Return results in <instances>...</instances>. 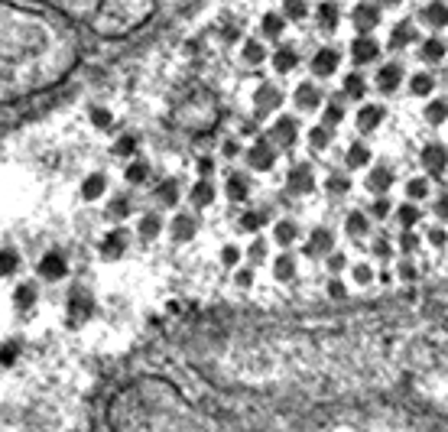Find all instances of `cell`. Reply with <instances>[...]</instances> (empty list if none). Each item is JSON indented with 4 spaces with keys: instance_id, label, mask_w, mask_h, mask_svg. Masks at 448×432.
<instances>
[{
    "instance_id": "cell-20",
    "label": "cell",
    "mask_w": 448,
    "mask_h": 432,
    "mask_svg": "<svg viewBox=\"0 0 448 432\" xmlns=\"http://www.w3.org/2000/svg\"><path fill=\"white\" fill-rule=\"evenodd\" d=\"M321 192L328 195V199H348L351 195V176L342 172V169H331L325 182H321Z\"/></svg>"
},
{
    "instance_id": "cell-25",
    "label": "cell",
    "mask_w": 448,
    "mask_h": 432,
    "mask_svg": "<svg viewBox=\"0 0 448 432\" xmlns=\"http://www.w3.org/2000/svg\"><path fill=\"white\" fill-rule=\"evenodd\" d=\"M263 224H270V208H247L237 218V231L241 234H256Z\"/></svg>"
},
{
    "instance_id": "cell-56",
    "label": "cell",
    "mask_w": 448,
    "mask_h": 432,
    "mask_svg": "<svg viewBox=\"0 0 448 432\" xmlns=\"http://www.w3.org/2000/svg\"><path fill=\"white\" fill-rule=\"evenodd\" d=\"M445 82H448V75H445Z\"/></svg>"
},
{
    "instance_id": "cell-2",
    "label": "cell",
    "mask_w": 448,
    "mask_h": 432,
    "mask_svg": "<svg viewBox=\"0 0 448 432\" xmlns=\"http://www.w3.org/2000/svg\"><path fill=\"white\" fill-rule=\"evenodd\" d=\"M286 189L289 195H296V199H306L312 192L319 189V176H315V169L309 163H292L286 169Z\"/></svg>"
},
{
    "instance_id": "cell-23",
    "label": "cell",
    "mask_w": 448,
    "mask_h": 432,
    "mask_svg": "<svg viewBox=\"0 0 448 432\" xmlns=\"http://www.w3.org/2000/svg\"><path fill=\"white\" fill-rule=\"evenodd\" d=\"M195 231H198V222H195V215H176V222L169 224V234L176 244H192Z\"/></svg>"
},
{
    "instance_id": "cell-17",
    "label": "cell",
    "mask_w": 448,
    "mask_h": 432,
    "mask_svg": "<svg viewBox=\"0 0 448 432\" xmlns=\"http://www.w3.org/2000/svg\"><path fill=\"white\" fill-rule=\"evenodd\" d=\"M422 120L432 130H448V101L445 98H429L422 105Z\"/></svg>"
},
{
    "instance_id": "cell-15",
    "label": "cell",
    "mask_w": 448,
    "mask_h": 432,
    "mask_svg": "<svg viewBox=\"0 0 448 432\" xmlns=\"http://www.w3.org/2000/svg\"><path fill=\"white\" fill-rule=\"evenodd\" d=\"M419 62H426V65H438V62H445V55H448V42L442 39V36H429V39H419Z\"/></svg>"
},
{
    "instance_id": "cell-43",
    "label": "cell",
    "mask_w": 448,
    "mask_h": 432,
    "mask_svg": "<svg viewBox=\"0 0 448 432\" xmlns=\"http://www.w3.org/2000/svg\"><path fill=\"white\" fill-rule=\"evenodd\" d=\"M267 251H270V247H267V241H260V237H256V241L254 244H250V247H247V260H250V264H263V260H267Z\"/></svg>"
},
{
    "instance_id": "cell-44",
    "label": "cell",
    "mask_w": 448,
    "mask_h": 432,
    "mask_svg": "<svg viewBox=\"0 0 448 432\" xmlns=\"http://www.w3.org/2000/svg\"><path fill=\"white\" fill-rule=\"evenodd\" d=\"M325 293H328L331 299H344V296H348V283L342 280V273H338V276H328V283H325Z\"/></svg>"
},
{
    "instance_id": "cell-1",
    "label": "cell",
    "mask_w": 448,
    "mask_h": 432,
    "mask_svg": "<svg viewBox=\"0 0 448 432\" xmlns=\"http://www.w3.org/2000/svg\"><path fill=\"white\" fill-rule=\"evenodd\" d=\"M244 166L254 176H267V172L277 169V147L270 143V137H256L250 143V150L244 153Z\"/></svg>"
},
{
    "instance_id": "cell-42",
    "label": "cell",
    "mask_w": 448,
    "mask_h": 432,
    "mask_svg": "<svg viewBox=\"0 0 448 432\" xmlns=\"http://www.w3.org/2000/svg\"><path fill=\"white\" fill-rule=\"evenodd\" d=\"M160 201L162 205H176V201H179V182L176 179H166L160 186Z\"/></svg>"
},
{
    "instance_id": "cell-4",
    "label": "cell",
    "mask_w": 448,
    "mask_h": 432,
    "mask_svg": "<svg viewBox=\"0 0 448 432\" xmlns=\"http://www.w3.org/2000/svg\"><path fill=\"white\" fill-rule=\"evenodd\" d=\"M270 143L279 150H289L299 143V120L292 114H279L273 117V124H270Z\"/></svg>"
},
{
    "instance_id": "cell-30",
    "label": "cell",
    "mask_w": 448,
    "mask_h": 432,
    "mask_svg": "<svg viewBox=\"0 0 448 432\" xmlns=\"http://www.w3.org/2000/svg\"><path fill=\"white\" fill-rule=\"evenodd\" d=\"M296 241H299V222L283 218V222L273 224V244H277V247H292Z\"/></svg>"
},
{
    "instance_id": "cell-21",
    "label": "cell",
    "mask_w": 448,
    "mask_h": 432,
    "mask_svg": "<svg viewBox=\"0 0 448 432\" xmlns=\"http://www.w3.org/2000/svg\"><path fill=\"white\" fill-rule=\"evenodd\" d=\"M371 234V215H364L361 208H351L344 215V237H351V241H361Z\"/></svg>"
},
{
    "instance_id": "cell-52",
    "label": "cell",
    "mask_w": 448,
    "mask_h": 432,
    "mask_svg": "<svg viewBox=\"0 0 448 432\" xmlns=\"http://www.w3.org/2000/svg\"><path fill=\"white\" fill-rule=\"evenodd\" d=\"M396 276H403V280H416V267L409 264V260H403V264L396 267Z\"/></svg>"
},
{
    "instance_id": "cell-8",
    "label": "cell",
    "mask_w": 448,
    "mask_h": 432,
    "mask_svg": "<svg viewBox=\"0 0 448 432\" xmlns=\"http://www.w3.org/2000/svg\"><path fill=\"white\" fill-rule=\"evenodd\" d=\"M321 101H325V91H321L315 82H299L296 91H292V105H296L299 111H306V114L319 111Z\"/></svg>"
},
{
    "instance_id": "cell-7",
    "label": "cell",
    "mask_w": 448,
    "mask_h": 432,
    "mask_svg": "<svg viewBox=\"0 0 448 432\" xmlns=\"http://www.w3.org/2000/svg\"><path fill=\"white\" fill-rule=\"evenodd\" d=\"M348 55H351L354 69L373 65V59L380 55V46L373 39V33H357V39H351V46H348Z\"/></svg>"
},
{
    "instance_id": "cell-38",
    "label": "cell",
    "mask_w": 448,
    "mask_h": 432,
    "mask_svg": "<svg viewBox=\"0 0 448 432\" xmlns=\"http://www.w3.org/2000/svg\"><path fill=\"white\" fill-rule=\"evenodd\" d=\"M325 270H328V276H338L348 270V251H335L331 247L328 253H325Z\"/></svg>"
},
{
    "instance_id": "cell-45",
    "label": "cell",
    "mask_w": 448,
    "mask_h": 432,
    "mask_svg": "<svg viewBox=\"0 0 448 432\" xmlns=\"http://www.w3.org/2000/svg\"><path fill=\"white\" fill-rule=\"evenodd\" d=\"M390 251H393V247H390V241H386L384 234H380V237L371 244V253L377 257V260H390Z\"/></svg>"
},
{
    "instance_id": "cell-9",
    "label": "cell",
    "mask_w": 448,
    "mask_h": 432,
    "mask_svg": "<svg viewBox=\"0 0 448 432\" xmlns=\"http://www.w3.org/2000/svg\"><path fill=\"white\" fill-rule=\"evenodd\" d=\"M371 95V82L361 69H351L348 75H342V95L338 98H348V101H364Z\"/></svg>"
},
{
    "instance_id": "cell-14",
    "label": "cell",
    "mask_w": 448,
    "mask_h": 432,
    "mask_svg": "<svg viewBox=\"0 0 448 432\" xmlns=\"http://www.w3.org/2000/svg\"><path fill=\"white\" fill-rule=\"evenodd\" d=\"M384 117H386L384 105H361L357 117H354V127H357V134H373V130H380Z\"/></svg>"
},
{
    "instance_id": "cell-33",
    "label": "cell",
    "mask_w": 448,
    "mask_h": 432,
    "mask_svg": "<svg viewBox=\"0 0 448 432\" xmlns=\"http://www.w3.org/2000/svg\"><path fill=\"white\" fill-rule=\"evenodd\" d=\"M260 30H263V36H267V39H283V33H286V17L270 10L267 17L260 20Z\"/></svg>"
},
{
    "instance_id": "cell-16",
    "label": "cell",
    "mask_w": 448,
    "mask_h": 432,
    "mask_svg": "<svg viewBox=\"0 0 448 432\" xmlns=\"http://www.w3.org/2000/svg\"><path fill=\"white\" fill-rule=\"evenodd\" d=\"M396 182V172L390 166H373L367 172V182H364V189L371 192V195H386V192L393 189Z\"/></svg>"
},
{
    "instance_id": "cell-24",
    "label": "cell",
    "mask_w": 448,
    "mask_h": 432,
    "mask_svg": "<svg viewBox=\"0 0 448 432\" xmlns=\"http://www.w3.org/2000/svg\"><path fill=\"white\" fill-rule=\"evenodd\" d=\"M321 124H328L331 130L335 127H342L344 120H348V107H344L342 98H328V101H321Z\"/></svg>"
},
{
    "instance_id": "cell-5",
    "label": "cell",
    "mask_w": 448,
    "mask_h": 432,
    "mask_svg": "<svg viewBox=\"0 0 448 432\" xmlns=\"http://www.w3.org/2000/svg\"><path fill=\"white\" fill-rule=\"evenodd\" d=\"M419 166L426 169L429 176H436V179H445L448 172V147L445 143H426V147L419 150Z\"/></svg>"
},
{
    "instance_id": "cell-41",
    "label": "cell",
    "mask_w": 448,
    "mask_h": 432,
    "mask_svg": "<svg viewBox=\"0 0 448 432\" xmlns=\"http://www.w3.org/2000/svg\"><path fill=\"white\" fill-rule=\"evenodd\" d=\"M241 257H244V253H241V247H234V244H224L221 253H218V264L227 267V270H234V267L241 264Z\"/></svg>"
},
{
    "instance_id": "cell-49",
    "label": "cell",
    "mask_w": 448,
    "mask_h": 432,
    "mask_svg": "<svg viewBox=\"0 0 448 432\" xmlns=\"http://www.w3.org/2000/svg\"><path fill=\"white\" fill-rule=\"evenodd\" d=\"M147 172H149V166L140 159V163H133V166L127 169V179L130 182H143V179H147Z\"/></svg>"
},
{
    "instance_id": "cell-10",
    "label": "cell",
    "mask_w": 448,
    "mask_h": 432,
    "mask_svg": "<svg viewBox=\"0 0 448 432\" xmlns=\"http://www.w3.org/2000/svg\"><path fill=\"white\" fill-rule=\"evenodd\" d=\"M270 62H273V69H277L279 75L296 72L299 62H302V55H299V46H296V42H279L277 49H273V55H270Z\"/></svg>"
},
{
    "instance_id": "cell-28",
    "label": "cell",
    "mask_w": 448,
    "mask_h": 432,
    "mask_svg": "<svg viewBox=\"0 0 448 432\" xmlns=\"http://www.w3.org/2000/svg\"><path fill=\"white\" fill-rule=\"evenodd\" d=\"M393 222L400 224V228H416V224L422 222V208H419V201L406 199L403 205H396V208H393Z\"/></svg>"
},
{
    "instance_id": "cell-3",
    "label": "cell",
    "mask_w": 448,
    "mask_h": 432,
    "mask_svg": "<svg viewBox=\"0 0 448 432\" xmlns=\"http://www.w3.org/2000/svg\"><path fill=\"white\" fill-rule=\"evenodd\" d=\"M338 69H342V49L338 46H319L312 53V62H309L312 78H335Z\"/></svg>"
},
{
    "instance_id": "cell-53",
    "label": "cell",
    "mask_w": 448,
    "mask_h": 432,
    "mask_svg": "<svg viewBox=\"0 0 448 432\" xmlns=\"http://www.w3.org/2000/svg\"><path fill=\"white\" fill-rule=\"evenodd\" d=\"M133 143H137L133 137H124L118 143V150H114V153H118V156H130V153H133Z\"/></svg>"
},
{
    "instance_id": "cell-31",
    "label": "cell",
    "mask_w": 448,
    "mask_h": 432,
    "mask_svg": "<svg viewBox=\"0 0 448 432\" xmlns=\"http://www.w3.org/2000/svg\"><path fill=\"white\" fill-rule=\"evenodd\" d=\"M224 195L231 201H244L250 199V182H247L244 172H231L227 179H224Z\"/></svg>"
},
{
    "instance_id": "cell-11",
    "label": "cell",
    "mask_w": 448,
    "mask_h": 432,
    "mask_svg": "<svg viewBox=\"0 0 448 432\" xmlns=\"http://www.w3.org/2000/svg\"><path fill=\"white\" fill-rule=\"evenodd\" d=\"M380 23V3H373V0H364L357 3L351 13V26L357 33H373V26Z\"/></svg>"
},
{
    "instance_id": "cell-34",
    "label": "cell",
    "mask_w": 448,
    "mask_h": 432,
    "mask_svg": "<svg viewBox=\"0 0 448 432\" xmlns=\"http://www.w3.org/2000/svg\"><path fill=\"white\" fill-rule=\"evenodd\" d=\"M432 195V186H429L426 176H409L406 179V199L409 201H422Z\"/></svg>"
},
{
    "instance_id": "cell-26",
    "label": "cell",
    "mask_w": 448,
    "mask_h": 432,
    "mask_svg": "<svg viewBox=\"0 0 448 432\" xmlns=\"http://www.w3.org/2000/svg\"><path fill=\"white\" fill-rule=\"evenodd\" d=\"M422 23H426L429 30H448V3L445 0H432L426 3V10H422Z\"/></svg>"
},
{
    "instance_id": "cell-57",
    "label": "cell",
    "mask_w": 448,
    "mask_h": 432,
    "mask_svg": "<svg viewBox=\"0 0 448 432\" xmlns=\"http://www.w3.org/2000/svg\"><path fill=\"white\" fill-rule=\"evenodd\" d=\"M445 137H448V130H445Z\"/></svg>"
},
{
    "instance_id": "cell-6",
    "label": "cell",
    "mask_w": 448,
    "mask_h": 432,
    "mask_svg": "<svg viewBox=\"0 0 448 432\" xmlns=\"http://www.w3.org/2000/svg\"><path fill=\"white\" fill-rule=\"evenodd\" d=\"M403 78H406L403 62H386L384 69H377V75H373V88H377L380 95L393 98V95H400V84H403Z\"/></svg>"
},
{
    "instance_id": "cell-46",
    "label": "cell",
    "mask_w": 448,
    "mask_h": 432,
    "mask_svg": "<svg viewBox=\"0 0 448 432\" xmlns=\"http://www.w3.org/2000/svg\"><path fill=\"white\" fill-rule=\"evenodd\" d=\"M104 176H91V179L85 182V195L88 199H97V195H101V192H104Z\"/></svg>"
},
{
    "instance_id": "cell-27",
    "label": "cell",
    "mask_w": 448,
    "mask_h": 432,
    "mask_svg": "<svg viewBox=\"0 0 448 432\" xmlns=\"http://www.w3.org/2000/svg\"><path fill=\"white\" fill-rule=\"evenodd\" d=\"M267 59H270V53L260 39H247L244 46H241V62H244L247 69H260Z\"/></svg>"
},
{
    "instance_id": "cell-29",
    "label": "cell",
    "mask_w": 448,
    "mask_h": 432,
    "mask_svg": "<svg viewBox=\"0 0 448 432\" xmlns=\"http://www.w3.org/2000/svg\"><path fill=\"white\" fill-rule=\"evenodd\" d=\"M409 95L416 98V101H422L429 95H436V75L432 72H413V78H409Z\"/></svg>"
},
{
    "instance_id": "cell-37",
    "label": "cell",
    "mask_w": 448,
    "mask_h": 432,
    "mask_svg": "<svg viewBox=\"0 0 448 432\" xmlns=\"http://www.w3.org/2000/svg\"><path fill=\"white\" fill-rule=\"evenodd\" d=\"M162 231V222H160V215H143L137 224V234L143 237V241H153V237H160Z\"/></svg>"
},
{
    "instance_id": "cell-32",
    "label": "cell",
    "mask_w": 448,
    "mask_h": 432,
    "mask_svg": "<svg viewBox=\"0 0 448 432\" xmlns=\"http://www.w3.org/2000/svg\"><path fill=\"white\" fill-rule=\"evenodd\" d=\"M306 140H309V147H312V153H325V150L335 143V134H331V127L328 124H315L306 134Z\"/></svg>"
},
{
    "instance_id": "cell-12",
    "label": "cell",
    "mask_w": 448,
    "mask_h": 432,
    "mask_svg": "<svg viewBox=\"0 0 448 432\" xmlns=\"http://www.w3.org/2000/svg\"><path fill=\"white\" fill-rule=\"evenodd\" d=\"M335 247V231H331L328 224H312L309 228V244H306V253L309 257H325V253Z\"/></svg>"
},
{
    "instance_id": "cell-13",
    "label": "cell",
    "mask_w": 448,
    "mask_h": 432,
    "mask_svg": "<svg viewBox=\"0 0 448 432\" xmlns=\"http://www.w3.org/2000/svg\"><path fill=\"white\" fill-rule=\"evenodd\" d=\"M315 23L321 33H335L342 26V3L338 0H319L315 7Z\"/></svg>"
},
{
    "instance_id": "cell-36",
    "label": "cell",
    "mask_w": 448,
    "mask_h": 432,
    "mask_svg": "<svg viewBox=\"0 0 448 432\" xmlns=\"http://www.w3.org/2000/svg\"><path fill=\"white\" fill-rule=\"evenodd\" d=\"M422 247V237H419L413 228H400V237H396V251L400 253H416Z\"/></svg>"
},
{
    "instance_id": "cell-40",
    "label": "cell",
    "mask_w": 448,
    "mask_h": 432,
    "mask_svg": "<svg viewBox=\"0 0 448 432\" xmlns=\"http://www.w3.org/2000/svg\"><path fill=\"white\" fill-rule=\"evenodd\" d=\"M283 17L286 20H306L309 17V3L306 0H283Z\"/></svg>"
},
{
    "instance_id": "cell-39",
    "label": "cell",
    "mask_w": 448,
    "mask_h": 432,
    "mask_svg": "<svg viewBox=\"0 0 448 432\" xmlns=\"http://www.w3.org/2000/svg\"><path fill=\"white\" fill-rule=\"evenodd\" d=\"M422 244H429L432 251H445L448 247V228L445 224H432L426 231V237H422Z\"/></svg>"
},
{
    "instance_id": "cell-18",
    "label": "cell",
    "mask_w": 448,
    "mask_h": 432,
    "mask_svg": "<svg viewBox=\"0 0 448 432\" xmlns=\"http://www.w3.org/2000/svg\"><path fill=\"white\" fill-rule=\"evenodd\" d=\"M270 273L277 276L279 283H289V280H296L299 276V260H296V253H289L286 247L273 257V264H270Z\"/></svg>"
},
{
    "instance_id": "cell-22",
    "label": "cell",
    "mask_w": 448,
    "mask_h": 432,
    "mask_svg": "<svg viewBox=\"0 0 448 432\" xmlns=\"http://www.w3.org/2000/svg\"><path fill=\"white\" fill-rule=\"evenodd\" d=\"M214 199H218V189H214V182L208 179V176H202L198 182H192V189H189V201H192V208H208Z\"/></svg>"
},
{
    "instance_id": "cell-35",
    "label": "cell",
    "mask_w": 448,
    "mask_h": 432,
    "mask_svg": "<svg viewBox=\"0 0 448 432\" xmlns=\"http://www.w3.org/2000/svg\"><path fill=\"white\" fill-rule=\"evenodd\" d=\"M367 215H371L373 222H386V218L393 215V201L386 199V195H373V199L367 201Z\"/></svg>"
},
{
    "instance_id": "cell-51",
    "label": "cell",
    "mask_w": 448,
    "mask_h": 432,
    "mask_svg": "<svg viewBox=\"0 0 448 432\" xmlns=\"http://www.w3.org/2000/svg\"><path fill=\"white\" fill-rule=\"evenodd\" d=\"M432 208H436V215L442 218V222H448V192H442V195H438Z\"/></svg>"
},
{
    "instance_id": "cell-50",
    "label": "cell",
    "mask_w": 448,
    "mask_h": 432,
    "mask_svg": "<svg viewBox=\"0 0 448 432\" xmlns=\"http://www.w3.org/2000/svg\"><path fill=\"white\" fill-rule=\"evenodd\" d=\"M214 169H218V159H214V156H202V159H198V176H208V179H212Z\"/></svg>"
},
{
    "instance_id": "cell-55",
    "label": "cell",
    "mask_w": 448,
    "mask_h": 432,
    "mask_svg": "<svg viewBox=\"0 0 448 432\" xmlns=\"http://www.w3.org/2000/svg\"><path fill=\"white\" fill-rule=\"evenodd\" d=\"M380 7H400V0H380Z\"/></svg>"
},
{
    "instance_id": "cell-54",
    "label": "cell",
    "mask_w": 448,
    "mask_h": 432,
    "mask_svg": "<svg viewBox=\"0 0 448 432\" xmlns=\"http://www.w3.org/2000/svg\"><path fill=\"white\" fill-rule=\"evenodd\" d=\"M237 153H241L237 140H227V143H224V156H237Z\"/></svg>"
},
{
    "instance_id": "cell-47",
    "label": "cell",
    "mask_w": 448,
    "mask_h": 432,
    "mask_svg": "<svg viewBox=\"0 0 448 432\" xmlns=\"http://www.w3.org/2000/svg\"><path fill=\"white\" fill-rule=\"evenodd\" d=\"M373 276H377V273H373V267H371V264H357V267H354V283L367 286V283L373 280Z\"/></svg>"
},
{
    "instance_id": "cell-19",
    "label": "cell",
    "mask_w": 448,
    "mask_h": 432,
    "mask_svg": "<svg viewBox=\"0 0 448 432\" xmlns=\"http://www.w3.org/2000/svg\"><path fill=\"white\" fill-rule=\"evenodd\" d=\"M344 163H348L351 172H361V169H367L373 163V147H367L364 140H354V143H348V150H344Z\"/></svg>"
},
{
    "instance_id": "cell-48",
    "label": "cell",
    "mask_w": 448,
    "mask_h": 432,
    "mask_svg": "<svg viewBox=\"0 0 448 432\" xmlns=\"http://www.w3.org/2000/svg\"><path fill=\"white\" fill-rule=\"evenodd\" d=\"M234 283L241 289H250L254 286V267H244V270H234Z\"/></svg>"
}]
</instances>
